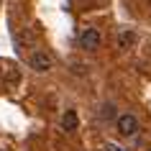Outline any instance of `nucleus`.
Instances as JSON below:
<instances>
[{
	"label": "nucleus",
	"instance_id": "f257e3e1",
	"mask_svg": "<svg viewBox=\"0 0 151 151\" xmlns=\"http://www.w3.org/2000/svg\"><path fill=\"white\" fill-rule=\"evenodd\" d=\"M115 128H118V133L123 136V138H131V136L138 133L141 123H138V118H136L133 113H123V115L115 118Z\"/></svg>",
	"mask_w": 151,
	"mask_h": 151
},
{
	"label": "nucleus",
	"instance_id": "f03ea898",
	"mask_svg": "<svg viewBox=\"0 0 151 151\" xmlns=\"http://www.w3.org/2000/svg\"><path fill=\"white\" fill-rule=\"evenodd\" d=\"M80 46L85 49V51H97V49L103 46V33L97 31V28H85V31L80 33Z\"/></svg>",
	"mask_w": 151,
	"mask_h": 151
},
{
	"label": "nucleus",
	"instance_id": "7ed1b4c3",
	"mask_svg": "<svg viewBox=\"0 0 151 151\" xmlns=\"http://www.w3.org/2000/svg\"><path fill=\"white\" fill-rule=\"evenodd\" d=\"M51 56L46 54V51H33L31 54V59H28V67H31L33 72H49L51 69Z\"/></svg>",
	"mask_w": 151,
	"mask_h": 151
},
{
	"label": "nucleus",
	"instance_id": "20e7f679",
	"mask_svg": "<svg viewBox=\"0 0 151 151\" xmlns=\"http://www.w3.org/2000/svg\"><path fill=\"white\" fill-rule=\"evenodd\" d=\"M62 128L67 131V133H74V131L80 128V118H77V113H74V110H67L62 115Z\"/></svg>",
	"mask_w": 151,
	"mask_h": 151
},
{
	"label": "nucleus",
	"instance_id": "39448f33",
	"mask_svg": "<svg viewBox=\"0 0 151 151\" xmlns=\"http://www.w3.org/2000/svg\"><path fill=\"white\" fill-rule=\"evenodd\" d=\"M136 39H138V36H136V31L123 28V31L118 33V46H120V49H131V46L136 44Z\"/></svg>",
	"mask_w": 151,
	"mask_h": 151
},
{
	"label": "nucleus",
	"instance_id": "423d86ee",
	"mask_svg": "<svg viewBox=\"0 0 151 151\" xmlns=\"http://www.w3.org/2000/svg\"><path fill=\"white\" fill-rule=\"evenodd\" d=\"M103 115H105V118H110V115H113V105H105V110H103Z\"/></svg>",
	"mask_w": 151,
	"mask_h": 151
},
{
	"label": "nucleus",
	"instance_id": "0eeeda50",
	"mask_svg": "<svg viewBox=\"0 0 151 151\" xmlns=\"http://www.w3.org/2000/svg\"><path fill=\"white\" fill-rule=\"evenodd\" d=\"M149 3H151V0H149Z\"/></svg>",
	"mask_w": 151,
	"mask_h": 151
}]
</instances>
